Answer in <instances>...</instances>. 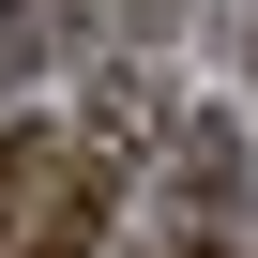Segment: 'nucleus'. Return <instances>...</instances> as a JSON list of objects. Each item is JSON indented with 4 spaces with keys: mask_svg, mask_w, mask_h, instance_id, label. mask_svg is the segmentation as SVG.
Returning a JSON list of instances; mask_svg holds the SVG:
<instances>
[{
    "mask_svg": "<svg viewBox=\"0 0 258 258\" xmlns=\"http://www.w3.org/2000/svg\"><path fill=\"white\" fill-rule=\"evenodd\" d=\"M16 258H91V167H16Z\"/></svg>",
    "mask_w": 258,
    "mask_h": 258,
    "instance_id": "obj_1",
    "label": "nucleus"
},
{
    "mask_svg": "<svg viewBox=\"0 0 258 258\" xmlns=\"http://www.w3.org/2000/svg\"><path fill=\"white\" fill-rule=\"evenodd\" d=\"M31 46H46V0H16V16H0V91L31 76Z\"/></svg>",
    "mask_w": 258,
    "mask_h": 258,
    "instance_id": "obj_2",
    "label": "nucleus"
},
{
    "mask_svg": "<svg viewBox=\"0 0 258 258\" xmlns=\"http://www.w3.org/2000/svg\"><path fill=\"white\" fill-rule=\"evenodd\" d=\"M198 258H213V243H198Z\"/></svg>",
    "mask_w": 258,
    "mask_h": 258,
    "instance_id": "obj_3",
    "label": "nucleus"
}]
</instances>
